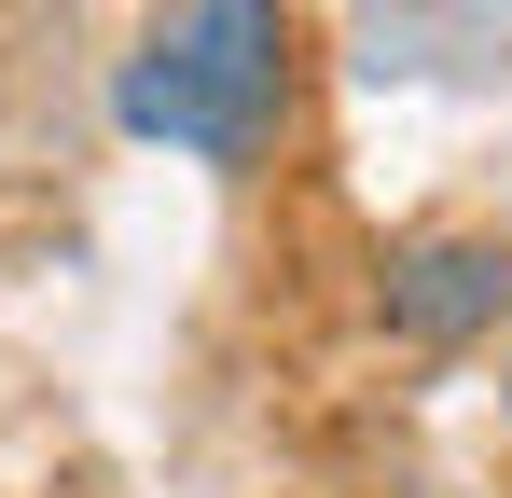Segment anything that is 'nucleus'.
I'll list each match as a JSON object with an SVG mask.
<instances>
[{"label": "nucleus", "instance_id": "1", "mask_svg": "<svg viewBox=\"0 0 512 498\" xmlns=\"http://www.w3.org/2000/svg\"><path fill=\"white\" fill-rule=\"evenodd\" d=\"M111 111H125V139H167V153L250 180L291 139V0H167L111 83Z\"/></svg>", "mask_w": 512, "mask_h": 498}, {"label": "nucleus", "instance_id": "2", "mask_svg": "<svg viewBox=\"0 0 512 498\" xmlns=\"http://www.w3.org/2000/svg\"><path fill=\"white\" fill-rule=\"evenodd\" d=\"M374 277H388L374 319L402 332V346H471V332H499V305H512V249L499 236H402Z\"/></svg>", "mask_w": 512, "mask_h": 498}, {"label": "nucleus", "instance_id": "3", "mask_svg": "<svg viewBox=\"0 0 512 498\" xmlns=\"http://www.w3.org/2000/svg\"><path fill=\"white\" fill-rule=\"evenodd\" d=\"M499 388H512V346H499Z\"/></svg>", "mask_w": 512, "mask_h": 498}]
</instances>
